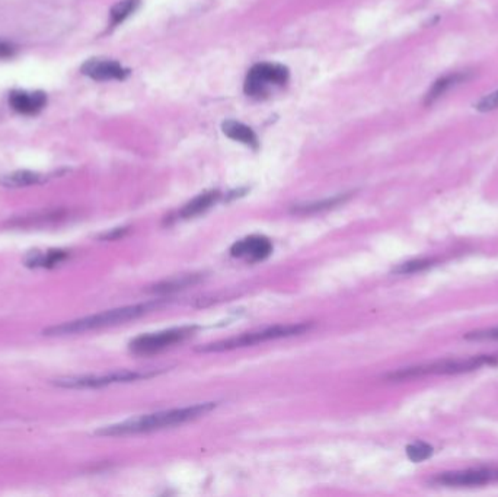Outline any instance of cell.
<instances>
[{"label":"cell","mask_w":498,"mask_h":497,"mask_svg":"<svg viewBox=\"0 0 498 497\" xmlns=\"http://www.w3.org/2000/svg\"><path fill=\"white\" fill-rule=\"evenodd\" d=\"M217 403H200L188 407L172 408L157 411L152 414H143V416L133 417L116 425H109L98 429L95 435L98 436H128L138 433H149L166 427L179 426L192 420H197L207 413L214 410Z\"/></svg>","instance_id":"obj_1"},{"label":"cell","mask_w":498,"mask_h":497,"mask_svg":"<svg viewBox=\"0 0 498 497\" xmlns=\"http://www.w3.org/2000/svg\"><path fill=\"white\" fill-rule=\"evenodd\" d=\"M159 308V302H146V303H137V305H128L123 308H116L104 311L95 315H89L85 318L73 320L69 322H63L60 325H52L43 331L44 336L48 337H62V336H72L87 333V331H94L99 328L113 327L118 324H124L133 320L140 318L155 310Z\"/></svg>","instance_id":"obj_2"},{"label":"cell","mask_w":498,"mask_h":497,"mask_svg":"<svg viewBox=\"0 0 498 497\" xmlns=\"http://www.w3.org/2000/svg\"><path fill=\"white\" fill-rule=\"evenodd\" d=\"M311 329V324H287V325H274V327H267L258 331H251V333H245L238 337L220 340L214 343L204 344L201 347H197L196 350L199 353H220V351H229L240 347H248V346H255L260 343H265L270 340H279V339H286V337H293V336H300L306 331Z\"/></svg>","instance_id":"obj_3"},{"label":"cell","mask_w":498,"mask_h":497,"mask_svg":"<svg viewBox=\"0 0 498 497\" xmlns=\"http://www.w3.org/2000/svg\"><path fill=\"white\" fill-rule=\"evenodd\" d=\"M498 362L495 356H472L466 359H445V361H438L427 365H420L414 368L399 369L397 372L387 373L386 378L391 381H405L421 378L426 375H456L463 372H472L480 369L485 365L491 366Z\"/></svg>","instance_id":"obj_4"},{"label":"cell","mask_w":498,"mask_h":497,"mask_svg":"<svg viewBox=\"0 0 498 497\" xmlns=\"http://www.w3.org/2000/svg\"><path fill=\"white\" fill-rule=\"evenodd\" d=\"M290 77V72L284 65L262 62L257 63L248 72L243 91L248 97L264 99L275 87H284Z\"/></svg>","instance_id":"obj_5"},{"label":"cell","mask_w":498,"mask_h":497,"mask_svg":"<svg viewBox=\"0 0 498 497\" xmlns=\"http://www.w3.org/2000/svg\"><path fill=\"white\" fill-rule=\"evenodd\" d=\"M159 375V371H118L105 375H85V376H67L54 381L55 386L70 390H87V388H102V386L126 383L140 379H148Z\"/></svg>","instance_id":"obj_6"},{"label":"cell","mask_w":498,"mask_h":497,"mask_svg":"<svg viewBox=\"0 0 498 497\" xmlns=\"http://www.w3.org/2000/svg\"><path fill=\"white\" fill-rule=\"evenodd\" d=\"M199 329L197 325H184L171 329L159 331V333H150L138 336L130 342V350L134 354L148 356L159 353L165 349H168L177 343H182L188 337H191Z\"/></svg>","instance_id":"obj_7"},{"label":"cell","mask_w":498,"mask_h":497,"mask_svg":"<svg viewBox=\"0 0 498 497\" xmlns=\"http://www.w3.org/2000/svg\"><path fill=\"white\" fill-rule=\"evenodd\" d=\"M436 486L445 487H474L498 483V468L480 466L462 469V471H450L436 476L431 480Z\"/></svg>","instance_id":"obj_8"},{"label":"cell","mask_w":498,"mask_h":497,"mask_svg":"<svg viewBox=\"0 0 498 497\" xmlns=\"http://www.w3.org/2000/svg\"><path fill=\"white\" fill-rule=\"evenodd\" d=\"M272 253V244L268 238L261 236V235H253L246 236L240 241H236L232 248L231 254L232 257L242 258L251 263L262 261L268 258Z\"/></svg>","instance_id":"obj_9"},{"label":"cell","mask_w":498,"mask_h":497,"mask_svg":"<svg viewBox=\"0 0 498 497\" xmlns=\"http://www.w3.org/2000/svg\"><path fill=\"white\" fill-rule=\"evenodd\" d=\"M80 72L98 82L124 80L130 75L128 69H126L117 60L111 59H89L82 65Z\"/></svg>","instance_id":"obj_10"},{"label":"cell","mask_w":498,"mask_h":497,"mask_svg":"<svg viewBox=\"0 0 498 497\" xmlns=\"http://www.w3.org/2000/svg\"><path fill=\"white\" fill-rule=\"evenodd\" d=\"M9 105L22 116H37L47 105V94L43 91H12Z\"/></svg>","instance_id":"obj_11"},{"label":"cell","mask_w":498,"mask_h":497,"mask_svg":"<svg viewBox=\"0 0 498 497\" xmlns=\"http://www.w3.org/2000/svg\"><path fill=\"white\" fill-rule=\"evenodd\" d=\"M469 77H470L469 72H455V73H449V75L438 77L431 85L428 92L426 94L424 104L426 105L434 104L437 99H440L443 95L448 94L455 87L463 84V82H466Z\"/></svg>","instance_id":"obj_12"},{"label":"cell","mask_w":498,"mask_h":497,"mask_svg":"<svg viewBox=\"0 0 498 497\" xmlns=\"http://www.w3.org/2000/svg\"><path fill=\"white\" fill-rule=\"evenodd\" d=\"M221 130H223V133L229 137V139H232L235 142H239V143L253 148V149L260 148L258 137L254 133V130L240 121L226 120L223 124H221Z\"/></svg>","instance_id":"obj_13"},{"label":"cell","mask_w":498,"mask_h":497,"mask_svg":"<svg viewBox=\"0 0 498 497\" xmlns=\"http://www.w3.org/2000/svg\"><path fill=\"white\" fill-rule=\"evenodd\" d=\"M218 199H220V192L217 190L206 191L203 195L194 197L189 203H187L179 212V216L182 219H191V217L200 216L204 212H207L210 207H213Z\"/></svg>","instance_id":"obj_14"},{"label":"cell","mask_w":498,"mask_h":497,"mask_svg":"<svg viewBox=\"0 0 498 497\" xmlns=\"http://www.w3.org/2000/svg\"><path fill=\"white\" fill-rule=\"evenodd\" d=\"M350 197H351V192H347V195H338V196L323 199V200H318V202L297 204V206H294L292 209V213H294V214H314V213H318V212H323V210H329V209H334L337 206H341Z\"/></svg>","instance_id":"obj_15"},{"label":"cell","mask_w":498,"mask_h":497,"mask_svg":"<svg viewBox=\"0 0 498 497\" xmlns=\"http://www.w3.org/2000/svg\"><path fill=\"white\" fill-rule=\"evenodd\" d=\"M45 180L44 175L34 171H15L0 177V184L6 188H22L41 184Z\"/></svg>","instance_id":"obj_16"},{"label":"cell","mask_w":498,"mask_h":497,"mask_svg":"<svg viewBox=\"0 0 498 497\" xmlns=\"http://www.w3.org/2000/svg\"><path fill=\"white\" fill-rule=\"evenodd\" d=\"M142 0H120L109 11V22L111 26H117L123 23L128 16H131L138 6H140Z\"/></svg>","instance_id":"obj_17"},{"label":"cell","mask_w":498,"mask_h":497,"mask_svg":"<svg viewBox=\"0 0 498 497\" xmlns=\"http://www.w3.org/2000/svg\"><path fill=\"white\" fill-rule=\"evenodd\" d=\"M67 258V253L65 251H48V253H35L26 260V264L30 267H54L60 264Z\"/></svg>","instance_id":"obj_18"},{"label":"cell","mask_w":498,"mask_h":497,"mask_svg":"<svg viewBox=\"0 0 498 497\" xmlns=\"http://www.w3.org/2000/svg\"><path fill=\"white\" fill-rule=\"evenodd\" d=\"M437 261L433 258H420V260H412L404 264H399L398 267L394 268L395 274H414L419 273L423 270H427L430 267H433Z\"/></svg>","instance_id":"obj_19"},{"label":"cell","mask_w":498,"mask_h":497,"mask_svg":"<svg viewBox=\"0 0 498 497\" xmlns=\"http://www.w3.org/2000/svg\"><path fill=\"white\" fill-rule=\"evenodd\" d=\"M406 455L412 462H421L433 455V447L426 442H414L406 447Z\"/></svg>","instance_id":"obj_20"},{"label":"cell","mask_w":498,"mask_h":497,"mask_svg":"<svg viewBox=\"0 0 498 497\" xmlns=\"http://www.w3.org/2000/svg\"><path fill=\"white\" fill-rule=\"evenodd\" d=\"M200 280L199 275H191V278H181V279H177V280H171V282H165V283H160L157 286H155V292L160 293V292H174V290H179V289H185V288H189L192 286L194 283H197Z\"/></svg>","instance_id":"obj_21"},{"label":"cell","mask_w":498,"mask_h":497,"mask_svg":"<svg viewBox=\"0 0 498 497\" xmlns=\"http://www.w3.org/2000/svg\"><path fill=\"white\" fill-rule=\"evenodd\" d=\"M475 108L481 113H489L494 111V109L498 108V91L491 92L488 95H485L484 98H481L477 104Z\"/></svg>","instance_id":"obj_22"},{"label":"cell","mask_w":498,"mask_h":497,"mask_svg":"<svg viewBox=\"0 0 498 497\" xmlns=\"http://www.w3.org/2000/svg\"><path fill=\"white\" fill-rule=\"evenodd\" d=\"M465 339L466 340H498V327L472 331V333H467Z\"/></svg>","instance_id":"obj_23"},{"label":"cell","mask_w":498,"mask_h":497,"mask_svg":"<svg viewBox=\"0 0 498 497\" xmlns=\"http://www.w3.org/2000/svg\"><path fill=\"white\" fill-rule=\"evenodd\" d=\"M16 54V47L8 41L0 40V59H12Z\"/></svg>","instance_id":"obj_24"}]
</instances>
